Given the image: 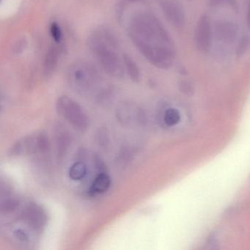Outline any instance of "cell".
<instances>
[{
	"instance_id": "obj_1",
	"label": "cell",
	"mask_w": 250,
	"mask_h": 250,
	"mask_svg": "<svg viewBox=\"0 0 250 250\" xmlns=\"http://www.w3.org/2000/svg\"><path fill=\"white\" fill-rule=\"evenodd\" d=\"M128 32L136 47L152 65L162 69L171 67L175 55L173 43L157 18L147 13L134 14Z\"/></svg>"
},
{
	"instance_id": "obj_2",
	"label": "cell",
	"mask_w": 250,
	"mask_h": 250,
	"mask_svg": "<svg viewBox=\"0 0 250 250\" xmlns=\"http://www.w3.org/2000/svg\"><path fill=\"white\" fill-rule=\"evenodd\" d=\"M88 45L105 72L116 78L124 75L125 67L120 57L118 42L110 30H96L89 38Z\"/></svg>"
},
{
	"instance_id": "obj_3",
	"label": "cell",
	"mask_w": 250,
	"mask_h": 250,
	"mask_svg": "<svg viewBox=\"0 0 250 250\" xmlns=\"http://www.w3.org/2000/svg\"><path fill=\"white\" fill-rule=\"evenodd\" d=\"M100 76L94 66L84 61H78L70 66L68 79L71 87L81 93H88L96 88Z\"/></svg>"
},
{
	"instance_id": "obj_4",
	"label": "cell",
	"mask_w": 250,
	"mask_h": 250,
	"mask_svg": "<svg viewBox=\"0 0 250 250\" xmlns=\"http://www.w3.org/2000/svg\"><path fill=\"white\" fill-rule=\"evenodd\" d=\"M57 112L66 120L75 129L84 131L88 127L87 114L75 101L67 96L58 98L56 103Z\"/></svg>"
},
{
	"instance_id": "obj_5",
	"label": "cell",
	"mask_w": 250,
	"mask_h": 250,
	"mask_svg": "<svg viewBox=\"0 0 250 250\" xmlns=\"http://www.w3.org/2000/svg\"><path fill=\"white\" fill-rule=\"evenodd\" d=\"M196 47L200 52L208 51L211 44V25L210 17L203 15L197 22L195 30Z\"/></svg>"
},
{
	"instance_id": "obj_6",
	"label": "cell",
	"mask_w": 250,
	"mask_h": 250,
	"mask_svg": "<svg viewBox=\"0 0 250 250\" xmlns=\"http://www.w3.org/2000/svg\"><path fill=\"white\" fill-rule=\"evenodd\" d=\"M161 8L167 20L177 27H183L185 24L186 17L181 7L174 0H163Z\"/></svg>"
},
{
	"instance_id": "obj_7",
	"label": "cell",
	"mask_w": 250,
	"mask_h": 250,
	"mask_svg": "<svg viewBox=\"0 0 250 250\" xmlns=\"http://www.w3.org/2000/svg\"><path fill=\"white\" fill-rule=\"evenodd\" d=\"M236 27L233 24L228 21L219 22L216 27V38L225 43L233 42L236 36Z\"/></svg>"
},
{
	"instance_id": "obj_8",
	"label": "cell",
	"mask_w": 250,
	"mask_h": 250,
	"mask_svg": "<svg viewBox=\"0 0 250 250\" xmlns=\"http://www.w3.org/2000/svg\"><path fill=\"white\" fill-rule=\"evenodd\" d=\"M111 178L107 174L101 173L95 178L93 184L90 188V193L91 194H102L107 191L110 187Z\"/></svg>"
},
{
	"instance_id": "obj_9",
	"label": "cell",
	"mask_w": 250,
	"mask_h": 250,
	"mask_svg": "<svg viewBox=\"0 0 250 250\" xmlns=\"http://www.w3.org/2000/svg\"><path fill=\"white\" fill-rule=\"evenodd\" d=\"M135 109H132L129 105H123L117 110V117L118 120L124 124H129L135 120L138 121V118L140 115L138 113V111H136Z\"/></svg>"
},
{
	"instance_id": "obj_10",
	"label": "cell",
	"mask_w": 250,
	"mask_h": 250,
	"mask_svg": "<svg viewBox=\"0 0 250 250\" xmlns=\"http://www.w3.org/2000/svg\"><path fill=\"white\" fill-rule=\"evenodd\" d=\"M59 59V49L56 46L49 48L44 61V71L46 74L52 73L58 65Z\"/></svg>"
},
{
	"instance_id": "obj_11",
	"label": "cell",
	"mask_w": 250,
	"mask_h": 250,
	"mask_svg": "<svg viewBox=\"0 0 250 250\" xmlns=\"http://www.w3.org/2000/svg\"><path fill=\"white\" fill-rule=\"evenodd\" d=\"M123 60H124L125 71L128 73L131 80L134 83H138L140 81V73L136 62L131 59V57L127 55H124L123 56Z\"/></svg>"
},
{
	"instance_id": "obj_12",
	"label": "cell",
	"mask_w": 250,
	"mask_h": 250,
	"mask_svg": "<svg viewBox=\"0 0 250 250\" xmlns=\"http://www.w3.org/2000/svg\"><path fill=\"white\" fill-rule=\"evenodd\" d=\"M87 174V167L82 162H76L70 167L69 176L74 181L83 179Z\"/></svg>"
},
{
	"instance_id": "obj_13",
	"label": "cell",
	"mask_w": 250,
	"mask_h": 250,
	"mask_svg": "<svg viewBox=\"0 0 250 250\" xmlns=\"http://www.w3.org/2000/svg\"><path fill=\"white\" fill-rule=\"evenodd\" d=\"M179 114L175 109H168L165 113V121L167 125H175L179 121Z\"/></svg>"
},
{
	"instance_id": "obj_14",
	"label": "cell",
	"mask_w": 250,
	"mask_h": 250,
	"mask_svg": "<svg viewBox=\"0 0 250 250\" xmlns=\"http://www.w3.org/2000/svg\"><path fill=\"white\" fill-rule=\"evenodd\" d=\"M50 34L56 43H61L62 40V30L57 22H52L50 26Z\"/></svg>"
},
{
	"instance_id": "obj_15",
	"label": "cell",
	"mask_w": 250,
	"mask_h": 250,
	"mask_svg": "<svg viewBox=\"0 0 250 250\" xmlns=\"http://www.w3.org/2000/svg\"><path fill=\"white\" fill-rule=\"evenodd\" d=\"M250 40L249 39L248 37L247 36H244L241 39V40L240 41L239 43H238V46H237L236 49V55L238 58L242 56L243 55L246 53L247 49H249V46H250Z\"/></svg>"
},
{
	"instance_id": "obj_16",
	"label": "cell",
	"mask_w": 250,
	"mask_h": 250,
	"mask_svg": "<svg viewBox=\"0 0 250 250\" xmlns=\"http://www.w3.org/2000/svg\"><path fill=\"white\" fill-rule=\"evenodd\" d=\"M210 2L215 5L228 4V5H232L234 8H236V2L235 0H210Z\"/></svg>"
},
{
	"instance_id": "obj_17",
	"label": "cell",
	"mask_w": 250,
	"mask_h": 250,
	"mask_svg": "<svg viewBox=\"0 0 250 250\" xmlns=\"http://www.w3.org/2000/svg\"><path fill=\"white\" fill-rule=\"evenodd\" d=\"M247 22L249 28L250 29V2H249L248 8H247Z\"/></svg>"
},
{
	"instance_id": "obj_18",
	"label": "cell",
	"mask_w": 250,
	"mask_h": 250,
	"mask_svg": "<svg viewBox=\"0 0 250 250\" xmlns=\"http://www.w3.org/2000/svg\"><path fill=\"white\" fill-rule=\"evenodd\" d=\"M140 0H125V2H129V3H135V2H139Z\"/></svg>"
}]
</instances>
